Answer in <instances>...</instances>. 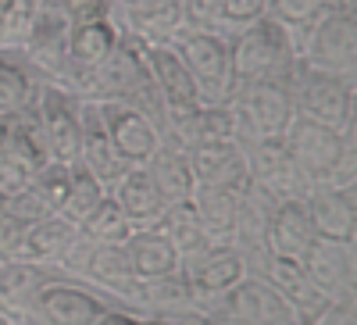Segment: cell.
Wrapping results in <instances>:
<instances>
[{
  "instance_id": "cell-1",
  "label": "cell",
  "mask_w": 357,
  "mask_h": 325,
  "mask_svg": "<svg viewBox=\"0 0 357 325\" xmlns=\"http://www.w3.org/2000/svg\"><path fill=\"white\" fill-rule=\"evenodd\" d=\"M75 97H82V100L132 104V107L151 111L161 122V100H158V90H154L151 68H146L143 47L136 40H129V36L118 40V47L75 86Z\"/></svg>"
},
{
  "instance_id": "cell-2",
  "label": "cell",
  "mask_w": 357,
  "mask_h": 325,
  "mask_svg": "<svg viewBox=\"0 0 357 325\" xmlns=\"http://www.w3.org/2000/svg\"><path fill=\"white\" fill-rule=\"evenodd\" d=\"M282 82L296 114L314 118L336 133H357V79L314 72L296 61Z\"/></svg>"
},
{
  "instance_id": "cell-3",
  "label": "cell",
  "mask_w": 357,
  "mask_h": 325,
  "mask_svg": "<svg viewBox=\"0 0 357 325\" xmlns=\"http://www.w3.org/2000/svg\"><path fill=\"white\" fill-rule=\"evenodd\" d=\"M229 57L236 82L286 79L296 65V40L275 18H257L229 36Z\"/></svg>"
},
{
  "instance_id": "cell-4",
  "label": "cell",
  "mask_w": 357,
  "mask_h": 325,
  "mask_svg": "<svg viewBox=\"0 0 357 325\" xmlns=\"http://www.w3.org/2000/svg\"><path fill=\"white\" fill-rule=\"evenodd\" d=\"M296 61L343 79H357V11L336 8L293 36Z\"/></svg>"
},
{
  "instance_id": "cell-5",
  "label": "cell",
  "mask_w": 357,
  "mask_h": 325,
  "mask_svg": "<svg viewBox=\"0 0 357 325\" xmlns=\"http://www.w3.org/2000/svg\"><path fill=\"white\" fill-rule=\"evenodd\" d=\"M61 272L93 286L97 293L111 304H122V308H132L136 311V272H132V261H129V250L126 243H89V240H75L72 254L65 257Z\"/></svg>"
},
{
  "instance_id": "cell-6",
  "label": "cell",
  "mask_w": 357,
  "mask_h": 325,
  "mask_svg": "<svg viewBox=\"0 0 357 325\" xmlns=\"http://www.w3.org/2000/svg\"><path fill=\"white\" fill-rule=\"evenodd\" d=\"M225 107H229V114H232L236 139H240V143L282 139V133L289 129L293 114H296L282 79L240 82Z\"/></svg>"
},
{
  "instance_id": "cell-7",
  "label": "cell",
  "mask_w": 357,
  "mask_h": 325,
  "mask_svg": "<svg viewBox=\"0 0 357 325\" xmlns=\"http://www.w3.org/2000/svg\"><path fill=\"white\" fill-rule=\"evenodd\" d=\"M172 47L178 50L183 65L200 93V104H229L236 93V72L229 57V40L218 33H204V29H183Z\"/></svg>"
},
{
  "instance_id": "cell-8",
  "label": "cell",
  "mask_w": 357,
  "mask_h": 325,
  "mask_svg": "<svg viewBox=\"0 0 357 325\" xmlns=\"http://www.w3.org/2000/svg\"><path fill=\"white\" fill-rule=\"evenodd\" d=\"M282 146L293 158V165L301 168V175L307 179V186L325 183L333 175V168L340 165V158L357 146V133H336L329 126L314 122V118L293 114L289 129L282 133Z\"/></svg>"
},
{
  "instance_id": "cell-9",
  "label": "cell",
  "mask_w": 357,
  "mask_h": 325,
  "mask_svg": "<svg viewBox=\"0 0 357 325\" xmlns=\"http://www.w3.org/2000/svg\"><path fill=\"white\" fill-rule=\"evenodd\" d=\"M107 308H111V301L104 293H97L93 286H86L65 272H57L47 286H40V293L33 297L29 311L22 315V322H29V325H93Z\"/></svg>"
},
{
  "instance_id": "cell-10",
  "label": "cell",
  "mask_w": 357,
  "mask_h": 325,
  "mask_svg": "<svg viewBox=\"0 0 357 325\" xmlns=\"http://www.w3.org/2000/svg\"><path fill=\"white\" fill-rule=\"evenodd\" d=\"M68 33H72V22L65 18V11L57 8L54 0H43L15 50L25 57L29 68H33L43 82L65 86V75H68Z\"/></svg>"
},
{
  "instance_id": "cell-11",
  "label": "cell",
  "mask_w": 357,
  "mask_h": 325,
  "mask_svg": "<svg viewBox=\"0 0 357 325\" xmlns=\"http://www.w3.org/2000/svg\"><path fill=\"white\" fill-rule=\"evenodd\" d=\"M25 114L33 118L36 133L43 136L50 161L75 165V154H79V97L68 86L40 82V93Z\"/></svg>"
},
{
  "instance_id": "cell-12",
  "label": "cell",
  "mask_w": 357,
  "mask_h": 325,
  "mask_svg": "<svg viewBox=\"0 0 357 325\" xmlns=\"http://www.w3.org/2000/svg\"><path fill=\"white\" fill-rule=\"evenodd\" d=\"M178 272H183V279L190 286L193 308L211 311L236 282H243L250 275V264H247L243 250L236 243H211L197 257H190Z\"/></svg>"
},
{
  "instance_id": "cell-13",
  "label": "cell",
  "mask_w": 357,
  "mask_h": 325,
  "mask_svg": "<svg viewBox=\"0 0 357 325\" xmlns=\"http://www.w3.org/2000/svg\"><path fill=\"white\" fill-rule=\"evenodd\" d=\"M97 104H100V118L107 126L114 151L129 168L146 165L158 154V146L165 143V133H161V122L151 111L132 107V104H118V100H97Z\"/></svg>"
},
{
  "instance_id": "cell-14",
  "label": "cell",
  "mask_w": 357,
  "mask_h": 325,
  "mask_svg": "<svg viewBox=\"0 0 357 325\" xmlns=\"http://www.w3.org/2000/svg\"><path fill=\"white\" fill-rule=\"evenodd\" d=\"M250 272L261 275V279L282 297V304H286L289 315H293V325H307L325 304H329V297H325V293L307 279L304 264L293 261V257L261 254V257L250 264Z\"/></svg>"
},
{
  "instance_id": "cell-15",
  "label": "cell",
  "mask_w": 357,
  "mask_h": 325,
  "mask_svg": "<svg viewBox=\"0 0 357 325\" xmlns=\"http://www.w3.org/2000/svg\"><path fill=\"white\" fill-rule=\"evenodd\" d=\"M243 158H247V179L264 190L275 200H289V197H304L311 186L301 175V168L293 165V158L286 154L282 139H261V143H243Z\"/></svg>"
},
{
  "instance_id": "cell-16",
  "label": "cell",
  "mask_w": 357,
  "mask_h": 325,
  "mask_svg": "<svg viewBox=\"0 0 357 325\" xmlns=\"http://www.w3.org/2000/svg\"><path fill=\"white\" fill-rule=\"evenodd\" d=\"M301 264H304L307 279L329 301L357 297V243H340V240L314 236V243L307 247Z\"/></svg>"
},
{
  "instance_id": "cell-17",
  "label": "cell",
  "mask_w": 357,
  "mask_h": 325,
  "mask_svg": "<svg viewBox=\"0 0 357 325\" xmlns=\"http://www.w3.org/2000/svg\"><path fill=\"white\" fill-rule=\"evenodd\" d=\"M211 315L229 318L236 325H293V315L282 304V297L254 272L243 282H236L211 308Z\"/></svg>"
},
{
  "instance_id": "cell-18",
  "label": "cell",
  "mask_w": 357,
  "mask_h": 325,
  "mask_svg": "<svg viewBox=\"0 0 357 325\" xmlns=\"http://www.w3.org/2000/svg\"><path fill=\"white\" fill-rule=\"evenodd\" d=\"M75 165H82L89 175H97L107 190L122 179L126 168H129L118 158L114 143L107 136V126L100 118V104L82 100V97H79V154H75Z\"/></svg>"
},
{
  "instance_id": "cell-19",
  "label": "cell",
  "mask_w": 357,
  "mask_h": 325,
  "mask_svg": "<svg viewBox=\"0 0 357 325\" xmlns=\"http://www.w3.org/2000/svg\"><path fill=\"white\" fill-rule=\"evenodd\" d=\"M304 204H307V218L314 225V236L340 240V243H357V190L314 183L304 193Z\"/></svg>"
},
{
  "instance_id": "cell-20",
  "label": "cell",
  "mask_w": 357,
  "mask_h": 325,
  "mask_svg": "<svg viewBox=\"0 0 357 325\" xmlns=\"http://www.w3.org/2000/svg\"><path fill=\"white\" fill-rule=\"evenodd\" d=\"M143 47V57H146V68H151V79H154V90H158V100H161V118L172 114V111H190L200 104V93L183 65V57L172 43H139Z\"/></svg>"
},
{
  "instance_id": "cell-21",
  "label": "cell",
  "mask_w": 357,
  "mask_h": 325,
  "mask_svg": "<svg viewBox=\"0 0 357 325\" xmlns=\"http://www.w3.org/2000/svg\"><path fill=\"white\" fill-rule=\"evenodd\" d=\"M122 36L136 43H172L186 29L183 0H132L114 15Z\"/></svg>"
},
{
  "instance_id": "cell-22",
  "label": "cell",
  "mask_w": 357,
  "mask_h": 325,
  "mask_svg": "<svg viewBox=\"0 0 357 325\" xmlns=\"http://www.w3.org/2000/svg\"><path fill=\"white\" fill-rule=\"evenodd\" d=\"M118 40H122V29H118L114 18L72 25V33H68V75H65V86L72 93H75V86L118 47Z\"/></svg>"
},
{
  "instance_id": "cell-23",
  "label": "cell",
  "mask_w": 357,
  "mask_h": 325,
  "mask_svg": "<svg viewBox=\"0 0 357 325\" xmlns=\"http://www.w3.org/2000/svg\"><path fill=\"white\" fill-rule=\"evenodd\" d=\"M311 243H314V225L307 218L304 197L279 200L272 211V222H268V232H264V254L301 261Z\"/></svg>"
},
{
  "instance_id": "cell-24",
  "label": "cell",
  "mask_w": 357,
  "mask_h": 325,
  "mask_svg": "<svg viewBox=\"0 0 357 325\" xmlns=\"http://www.w3.org/2000/svg\"><path fill=\"white\" fill-rule=\"evenodd\" d=\"M186 161H190V175H193V190L197 186H240V183H247V158H243L240 139L190 146Z\"/></svg>"
},
{
  "instance_id": "cell-25",
  "label": "cell",
  "mask_w": 357,
  "mask_h": 325,
  "mask_svg": "<svg viewBox=\"0 0 357 325\" xmlns=\"http://www.w3.org/2000/svg\"><path fill=\"white\" fill-rule=\"evenodd\" d=\"M107 193L114 197L118 208L126 211V218L132 222V229H151L161 218V211L168 208V200L161 197L158 183L151 179V172H146L143 165L126 168V175Z\"/></svg>"
},
{
  "instance_id": "cell-26",
  "label": "cell",
  "mask_w": 357,
  "mask_h": 325,
  "mask_svg": "<svg viewBox=\"0 0 357 325\" xmlns=\"http://www.w3.org/2000/svg\"><path fill=\"white\" fill-rule=\"evenodd\" d=\"M75 240H79V225H72L61 215H47L33 225H25V240H22V257L18 261H33V264H43V269L61 272V264L72 254Z\"/></svg>"
},
{
  "instance_id": "cell-27",
  "label": "cell",
  "mask_w": 357,
  "mask_h": 325,
  "mask_svg": "<svg viewBox=\"0 0 357 325\" xmlns=\"http://www.w3.org/2000/svg\"><path fill=\"white\" fill-rule=\"evenodd\" d=\"M247 183H240V186H197L193 190L190 204H193L197 222L204 225L211 243H232L236 215H240V197H243Z\"/></svg>"
},
{
  "instance_id": "cell-28",
  "label": "cell",
  "mask_w": 357,
  "mask_h": 325,
  "mask_svg": "<svg viewBox=\"0 0 357 325\" xmlns=\"http://www.w3.org/2000/svg\"><path fill=\"white\" fill-rule=\"evenodd\" d=\"M54 275L57 269H43V264L33 261H4L0 264V311H8L11 318L22 322L40 286H47Z\"/></svg>"
},
{
  "instance_id": "cell-29",
  "label": "cell",
  "mask_w": 357,
  "mask_h": 325,
  "mask_svg": "<svg viewBox=\"0 0 357 325\" xmlns=\"http://www.w3.org/2000/svg\"><path fill=\"white\" fill-rule=\"evenodd\" d=\"M40 75L29 68V61L15 47H0V114L11 118L33 107L40 93Z\"/></svg>"
},
{
  "instance_id": "cell-30",
  "label": "cell",
  "mask_w": 357,
  "mask_h": 325,
  "mask_svg": "<svg viewBox=\"0 0 357 325\" xmlns=\"http://www.w3.org/2000/svg\"><path fill=\"white\" fill-rule=\"evenodd\" d=\"M154 229L165 236V240L172 243V250L178 254V269L197 257L204 247H211V240H207L204 225L197 222V211L190 200H178V204H168V208L161 211V218L154 222Z\"/></svg>"
},
{
  "instance_id": "cell-31",
  "label": "cell",
  "mask_w": 357,
  "mask_h": 325,
  "mask_svg": "<svg viewBox=\"0 0 357 325\" xmlns=\"http://www.w3.org/2000/svg\"><path fill=\"white\" fill-rule=\"evenodd\" d=\"M190 308H193V301H190V286H186L183 272H172L161 279H143L136 286V311L143 318H175Z\"/></svg>"
},
{
  "instance_id": "cell-32",
  "label": "cell",
  "mask_w": 357,
  "mask_h": 325,
  "mask_svg": "<svg viewBox=\"0 0 357 325\" xmlns=\"http://www.w3.org/2000/svg\"><path fill=\"white\" fill-rule=\"evenodd\" d=\"M129 261H132V272L136 279H161L178 272V254L172 250V243L151 225V229H132V236L126 240Z\"/></svg>"
},
{
  "instance_id": "cell-33",
  "label": "cell",
  "mask_w": 357,
  "mask_h": 325,
  "mask_svg": "<svg viewBox=\"0 0 357 325\" xmlns=\"http://www.w3.org/2000/svg\"><path fill=\"white\" fill-rule=\"evenodd\" d=\"M151 172V179L158 183L161 197L168 204H178V200H190L193 197V175H190V161H186V151L175 143H161L158 154L143 165Z\"/></svg>"
},
{
  "instance_id": "cell-34",
  "label": "cell",
  "mask_w": 357,
  "mask_h": 325,
  "mask_svg": "<svg viewBox=\"0 0 357 325\" xmlns=\"http://www.w3.org/2000/svg\"><path fill=\"white\" fill-rule=\"evenodd\" d=\"M0 158H8L11 165H18L29 175H33L40 165L50 161L47 146H43V136L36 133L33 118H29L25 111L15 114L11 122H8V136H4V146H0Z\"/></svg>"
},
{
  "instance_id": "cell-35",
  "label": "cell",
  "mask_w": 357,
  "mask_h": 325,
  "mask_svg": "<svg viewBox=\"0 0 357 325\" xmlns=\"http://www.w3.org/2000/svg\"><path fill=\"white\" fill-rule=\"evenodd\" d=\"M107 197V186L97 179V175H89L82 165H72V179H68V190L57 204V215L68 218L72 225H82V218L97 208V204Z\"/></svg>"
},
{
  "instance_id": "cell-36",
  "label": "cell",
  "mask_w": 357,
  "mask_h": 325,
  "mask_svg": "<svg viewBox=\"0 0 357 325\" xmlns=\"http://www.w3.org/2000/svg\"><path fill=\"white\" fill-rule=\"evenodd\" d=\"M79 236L89 243H126L132 236V222L126 218V211L114 204V197L107 193L93 211H89L79 225Z\"/></svg>"
},
{
  "instance_id": "cell-37",
  "label": "cell",
  "mask_w": 357,
  "mask_h": 325,
  "mask_svg": "<svg viewBox=\"0 0 357 325\" xmlns=\"http://www.w3.org/2000/svg\"><path fill=\"white\" fill-rule=\"evenodd\" d=\"M336 8L357 11V4H350V0H268V18H275L279 25H286L296 36L301 29H307L311 22H318L321 15H329Z\"/></svg>"
},
{
  "instance_id": "cell-38",
  "label": "cell",
  "mask_w": 357,
  "mask_h": 325,
  "mask_svg": "<svg viewBox=\"0 0 357 325\" xmlns=\"http://www.w3.org/2000/svg\"><path fill=\"white\" fill-rule=\"evenodd\" d=\"M68 179H72V165L47 161V165H40L33 175H29V190H33L50 211H57V204H61V197L68 190Z\"/></svg>"
},
{
  "instance_id": "cell-39",
  "label": "cell",
  "mask_w": 357,
  "mask_h": 325,
  "mask_svg": "<svg viewBox=\"0 0 357 325\" xmlns=\"http://www.w3.org/2000/svg\"><path fill=\"white\" fill-rule=\"evenodd\" d=\"M268 15V0H222V29H225V40L257 18Z\"/></svg>"
},
{
  "instance_id": "cell-40",
  "label": "cell",
  "mask_w": 357,
  "mask_h": 325,
  "mask_svg": "<svg viewBox=\"0 0 357 325\" xmlns=\"http://www.w3.org/2000/svg\"><path fill=\"white\" fill-rule=\"evenodd\" d=\"M183 8H186V29H204V33L225 36V29H222V0H183Z\"/></svg>"
},
{
  "instance_id": "cell-41",
  "label": "cell",
  "mask_w": 357,
  "mask_h": 325,
  "mask_svg": "<svg viewBox=\"0 0 357 325\" xmlns=\"http://www.w3.org/2000/svg\"><path fill=\"white\" fill-rule=\"evenodd\" d=\"M65 11V18L72 25L79 22H97V18H114V4L111 0H54Z\"/></svg>"
},
{
  "instance_id": "cell-42",
  "label": "cell",
  "mask_w": 357,
  "mask_h": 325,
  "mask_svg": "<svg viewBox=\"0 0 357 325\" xmlns=\"http://www.w3.org/2000/svg\"><path fill=\"white\" fill-rule=\"evenodd\" d=\"M22 240H25V222L0 215V264L22 257Z\"/></svg>"
},
{
  "instance_id": "cell-43",
  "label": "cell",
  "mask_w": 357,
  "mask_h": 325,
  "mask_svg": "<svg viewBox=\"0 0 357 325\" xmlns=\"http://www.w3.org/2000/svg\"><path fill=\"white\" fill-rule=\"evenodd\" d=\"M307 325H357V297L329 301Z\"/></svg>"
},
{
  "instance_id": "cell-44",
  "label": "cell",
  "mask_w": 357,
  "mask_h": 325,
  "mask_svg": "<svg viewBox=\"0 0 357 325\" xmlns=\"http://www.w3.org/2000/svg\"><path fill=\"white\" fill-rule=\"evenodd\" d=\"M25 183H29V172H22V168L11 165L8 158H0V204H4L8 197H15Z\"/></svg>"
},
{
  "instance_id": "cell-45",
  "label": "cell",
  "mask_w": 357,
  "mask_h": 325,
  "mask_svg": "<svg viewBox=\"0 0 357 325\" xmlns=\"http://www.w3.org/2000/svg\"><path fill=\"white\" fill-rule=\"evenodd\" d=\"M143 322V315L139 311H132V308H122V304H111L93 325H139Z\"/></svg>"
},
{
  "instance_id": "cell-46",
  "label": "cell",
  "mask_w": 357,
  "mask_h": 325,
  "mask_svg": "<svg viewBox=\"0 0 357 325\" xmlns=\"http://www.w3.org/2000/svg\"><path fill=\"white\" fill-rule=\"evenodd\" d=\"M11 118H15V114H11ZM11 118L0 114V146H4V136H8V122H11Z\"/></svg>"
},
{
  "instance_id": "cell-47",
  "label": "cell",
  "mask_w": 357,
  "mask_h": 325,
  "mask_svg": "<svg viewBox=\"0 0 357 325\" xmlns=\"http://www.w3.org/2000/svg\"><path fill=\"white\" fill-rule=\"evenodd\" d=\"M139 325H172V322H168V318H143Z\"/></svg>"
},
{
  "instance_id": "cell-48",
  "label": "cell",
  "mask_w": 357,
  "mask_h": 325,
  "mask_svg": "<svg viewBox=\"0 0 357 325\" xmlns=\"http://www.w3.org/2000/svg\"><path fill=\"white\" fill-rule=\"evenodd\" d=\"M111 4H114V15H118V11H122V8H129L132 0H111Z\"/></svg>"
},
{
  "instance_id": "cell-49",
  "label": "cell",
  "mask_w": 357,
  "mask_h": 325,
  "mask_svg": "<svg viewBox=\"0 0 357 325\" xmlns=\"http://www.w3.org/2000/svg\"><path fill=\"white\" fill-rule=\"evenodd\" d=\"M15 322H18V318H11L8 311H0V325H15Z\"/></svg>"
},
{
  "instance_id": "cell-50",
  "label": "cell",
  "mask_w": 357,
  "mask_h": 325,
  "mask_svg": "<svg viewBox=\"0 0 357 325\" xmlns=\"http://www.w3.org/2000/svg\"><path fill=\"white\" fill-rule=\"evenodd\" d=\"M0 47H4V15H0Z\"/></svg>"
},
{
  "instance_id": "cell-51",
  "label": "cell",
  "mask_w": 357,
  "mask_h": 325,
  "mask_svg": "<svg viewBox=\"0 0 357 325\" xmlns=\"http://www.w3.org/2000/svg\"><path fill=\"white\" fill-rule=\"evenodd\" d=\"M15 325H29V322H15Z\"/></svg>"
}]
</instances>
